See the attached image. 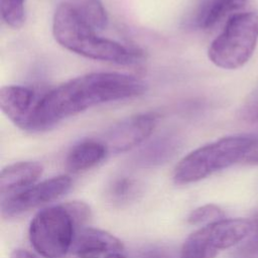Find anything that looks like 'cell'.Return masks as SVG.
Returning <instances> with one entry per match:
<instances>
[{
    "label": "cell",
    "instance_id": "obj_12",
    "mask_svg": "<svg viewBox=\"0 0 258 258\" xmlns=\"http://www.w3.org/2000/svg\"><path fill=\"white\" fill-rule=\"evenodd\" d=\"M42 171V165L36 161H20L6 166L0 173L1 194L18 191L34 184Z\"/></svg>",
    "mask_w": 258,
    "mask_h": 258
},
{
    "label": "cell",
    "instance_id": "obj_17",
    "mask_svg": "<svg viewBox=\"0 0 258 258\" xmlns=\"http://www.w3.org/2000/svg\"><path fill=\"white\" fill-rule=\"evenodd\" d=\"M3 22L12 28H19L25 21V0H0Z\"/></svg>",
    "mask_w": 258,
    "mask_h": 258
},
{
    "label": "cell",
    "instance_id": "obj_5",
    "mask_svg": "<svg viewBox=\"0 0 258 258\" xmlns=\"http://www.w3.org/2000/svg\"><path fill=\"white\" fill-rule=\"evenodd\" d=\"M78 225L64 206L39 211L29 226V240L34 250L45 258H61L72 248Z\"/></svg>",
    "mask_w": 258,
    "mask_h": 258
},
{
    "label": "cell",
    "instance_id": "obj_26",
    "mask_svg": "<svg viewBox=\"0 0 258 258\" xmlns=\"http://www.w3.org/2000/svg\"><path fill=\"white\" fill-rule=\"evenodd\" d=\"M105 258H127L126 256H124L121 252H111L108 253Z\"/></svg>",
    "mask_w": 258,
    "mask_h": 258
},
{
    "label": "cell",
    "instance_id": "obj_3",
    "mask_svg": "<svg viewBox=\"0 0 258 258\" xmlns=\"http://www.w3.org/2000/svg\"><path fill=\"white\" fill-rule=\"evenodd\" d=\"M252 143L253 136L231 135L203 145L179 160L173 179L178 184L196 182L243 161Z\"/></svg>",
    "mask_w": 258,
    "mask_h": 258
},
{
    "label": "cell",
    "instance_id": "obj_20",
    "mask_svg": "<svg viewBox=\"0 0 258 258\" xmlns=\"http://www.w3.org/2000/svg\"><path fill=\"white\" fill-rule=\"evenodd\" d=\"M224 216L225 213L220 207L213 204H208L191 211L187 217V222L191 225H208L224 219Z\"/></svg>",
    "mask_w": 258,
    "mask_h": 258
},
{
    "label": "cell",
    "instance_id": "obj_14",
    "mask_svg": "<svg viewBox=\"0 0 258 258\" xmlns=\"http://www.w3.org/2000/svg\"><path fill=\"white\" fill-rule=\"evenodd\" d=\"M178 141L172 137H163L146 146L138 155L136 162L142 166H155L166 162L176 152Z\"/></svg>",
    "mask_w": 258,
    "mask_h": 258
},
{
    "label": "cell",
    "instance_id": "obj_6",
    "mask_svg": "<svg viewBox=\"0 0 258 258\" xmlns=\"http://www.w3.org/2000/svg\"><path fill=\"white\" fill-rule=\"evenodd\" d=\"M72 183L70 176L57 175L10 194L2 199L1 215L4 218L17 217L40 205L56 200L72 187Z\"/></svg>",
    "mask_w": 258,
    "mask_h": 258
},
{
    "label": "cell",
    "instance_id": "obj_7",
    "mask_svg": "<svg viewBox=\"0 0 258 258\" xmlns=\"http://www.w3.org/2000/svg\"><path fill=\"white\" fill-rule=\"evenodd\" d=\"M159 119L160 115L152 111L129 116L113 125L102 141L109 152H126L146 141L156 129Z\"/></svg>",
    "mask_w": 258,
    "mask_h": 258
},
{
    "label": "cell",
    "instance_id": "obj_16",
    "mask_svg": "<svg viewBox=\"0 0 258 258\" xmlns=\"http://www.w3.org/2000/svg\"><path fill=\"white\" fill-rule=\"evenodd\" d=\"M80 16L97 31L108 25V15L100 0H76L72 3Z\"/></svg>",
    "mask_w": 258,
    "mask_h": 258
},
{
    "label": "cell",
    "instance_id": "obj_10",
    "mask_svg": "<svg viewBox=\"0 0 258 258\" xmlns=\"http://www.w3.org/2000/svg\"><path fill=\"white\" fill-rule=\"evenodd\" d=\"M124 245L114 235L96 228H83L76 233L71 251L74 255L121 252Z\"/></svg>",
    "mask_w": 258,
    "mask_h": 258
},
{
    "label": "cell",
    "instance_id": "obj_13",
    "mask_svg": "<svg viewBox=\"0 0 258 258\" xmlns=\"http://www.w3.org/2000/svg\"><path fill=\"white\" fill-rule=\"evenodd\" d=\"M247 0H208L197 15L196 23L202 29H209L226 16L241 9Z\"/></svg>",
    "mask_w": 258,
    "mask_h": 258
},
{
    "label": "cell",
    "instance_id": "obj_2",
    "mask_svg": "<svg viewBox=\"0 0 258 258\" xmlns=\"http://www.w3.org/2000/svg\"><path fill=\"white\" fill-rule=\"evenodd\" d=\"M52 35L64 49L78 55L118 64H133L142 54L118 41L102 37L77 12L72 3H60L52 17Z\"/></svg>",
    "mask_w": 258,
    "mask_h": 258
},
{
    "label": "cell",
    "instance_id": "obj_9",
    "mask_svg": "<svg viewBox=\"0 0 258 258\" xmlns=\"http://www.w3.org/2000/svg\"><path fill=\"white\" fill-rule=\"evenodd\" d=\"M37 102L34 91L24 86L8 85L0 90V108L3 114L25 131Z\"/></svg>",
    "mask_w": 258,
    "mask_h": 258
},
{
    "label": "cell",
    "instance_id": "obj_25",
    "mask_svg": "<svg viewBox=\"0 0 258 258\" xmlns=\"http://www.w3.org/2000/svg\"><path fill=\"white\" fill-rule=\"evenodd\" d=\"M107 254L101 255V254H80V255H75L76 258H105Z\"/></svg>",
    "mask_w": 258,
    "mask_h": 258
},
{
    "label": "cell",
    "instance_id": "obj_21",
    "mask_svg": "<svg viewBox=\"0 0 258 258\" xmlns=\"http://www.w3.org/2000/svg\"><path fill=\"white\" fill-rule=\"evenodd\" d=\"M64 206L73 216L78 227L84 225L90 220L92 214H91V209L87 204L83 202L74 201V202L66 203Z\"/></svg>",
    "mask_w": 258,
    "mask_h": 258
},
{
    "label": "cell",
    "instance_id": "obj_4",
    "mask_svg": "<svg viewBox=\"0 0 258 258\" xmlns=\"http://www.w3.org/2000/svg\"><path fill=\"white\" fill-rule=\"evenodd\" d=\"M258 42V12L232 14L221 33L208 49L209 59L224 70L243 67L252 56Z\"/></svg>",
    "mask_w": 258,
    "mask_h": 258
},
{
    "label": "cell",
    "instance_id": "obj_24",
    "mask_svg": "<svg viewBox=\"0 0 258 258\" xmlns=\"http://www.w3.org/2000/svg\"><path fill=\"white\" fill-rule=\"evenodd\" d=\"M144 258H170V256H168V254L163 251L155 250V251H150L149 253H147L144 256Z\"/></svg>",
    "mask_w": 258,
    "mask_h": 258
},
{
    "label": "cell",
    "instance_id": "obj_19",
    "mask_svg": "<svg viewBox=\"0 0 258 258\" xmlns=\"http://www.w3.org/2000/svg\"><path fill=\"white\" fill-rule=\"evenodd\" d=\"M252 229L237 249L231 254L230 258H258V211L252 219Z\"/></svg>",
    "mask_w": 258,
    "mask_h": 258
},
{
    "label": "cell",
    "instance_id": "obj_22",
    "mask_svg": "<svg viewBox=\"0 0 258 258\" xmlns=\"http://www.w3.org/2000/svg\"><path fill=\"white\" fill-rule=\"evenodd\" d=\"M242 162L248 164H258V136H253V143Z\"/></svg>",
    "mask_w": 258,
    "mask_h": 258
},
{
    "label": "cell",
    "instance_id": "obj_23",
    "mask_svg": "<svg viewBox=\"0 0 258 258\" xmlns=\"http://www.w3.org/2000/svg\"><path fill=\"white\" fill-rule=\"evenodd\" d=\"M10 258H37L32 253L23 250V249H15L12 251Z\"/></svg>",
    "mask_w": 258,
    "mask_h": 258
},
{
    "label": "cell",
    "instance_id": "obj_8",
    "mask_svg": "<svg viewBox=\"0 0 258 258\" xmlns=\"http://www.w3.org/2000/svg\"><path fill=\"white\" fill-rule=\"evenodd\" d=\"M252 229L251 220L222 219L194 232L211 248L220 251L243 241Z\"/></svg>",
    "mask_w": 258,
    "mask_h": 258
},
{
    "label": "cell",
    "instance_id": "obj_18",
    "mask_svg": "<svg viewBox=\"0 0 258 258\" xmlns=\"http://www.w3.org/2000/svg\"><path fill=\"white\" fill-rule=\"evenodd\" d=\"M218 253L192 233L183 243L179 258H215Z\"/></svg>",
    "mask_w": 258,
    "mask_h": 258
},
{
    "label": "cell",
    "instance_id": "obj_15",
    "mask_svg": "<svg viewBox=\"0 0 258 258\" xmlns=\"http://www.w3.org/2000/svg\"><path fill=\"white\" fill-rule=\"evenodd\" d=\"M140 192L138 182L127 176L113 180L107 189V198L114 205L122 207L133 202Z\"/></svg>",
    "mask_w": 258,
    "mask_h": 258
},
{
    "label": "cell",
    "instance_id": "obj_11",
    "mask_svg": "<svg viewBox=\"0 0 258 258\" xmlns=\"http://www.w3.org/2000/svg\"><path fill=\"white\" fill-rule=\"evenodd\" d=\"M109 153L103 141L87 139L75 144L66 158V167L69 171L78 173L86 171L102 162Z\"/></svg>",
    "mask_w": 258,
    "mask_h": 258
},
{
    "label": "cell",
    "instance_id": "obj_1",
    "mask_svg": "<svg viewBox=\"0 0 258 258\" xmlns=\"http://www.w3.org/2000/svg\"><path fill=\"white\" fill-rule=\"evenodd\" d=\"M146 89V83L140 78L117 72H96L76 77L38 99L26 131L50 130L90 108L139 97Z\"/></svg>",
    "mask_w": 258,
    "mask_h": 258
}]
</instances>
